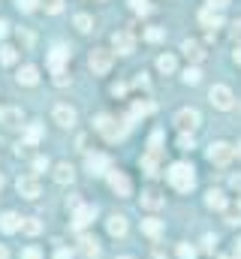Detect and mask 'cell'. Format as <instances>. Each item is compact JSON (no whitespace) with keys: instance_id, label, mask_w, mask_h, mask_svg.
I'll return each instance as SVG.
<instances>
[{"instance_id":"cell-1","label":"cell","mask_w":241,"mask_h":259,"mask_svg":"<svg viewBox=\"0 0 241 259\" xmlns=\"http://www.w3.org/2000/svg\"><path fill=\"white\" fill-rule=\"evenodd\" d=\"M166 178H169V184L178 193H190L196 187V175H193V166L190 163H172L169 172H166Z\"/></svg>"},{"instance_id":"cell-2","label":"cell","mask_w":241,"mask_h":259,"mask_svg":"<svg viewBox=\"0 0 241 259\" xmlns=\"http://www.w3.org/2000/svg\"><path fill=\"white\" fill-rule=\"evenodd\" d=\"M130 118H112V115H100L97 121H94V127H97V133L100 136H106L109 142H118V139H124L127 136V130H130Z\"/></svg>"},{"instance_id":"cell-3","label":"cell","mask_w":241,"mask_h":259,"mask_svg":"<svg viewBox=\"0 0 241 259\" xmlns=\"http://www.w3.org/2000/svg\"><path fill=\"white\" fill-rule=\"evenodd\" d=\"M208 100H211V106L220 109V112H229V109L235 106V97H232V91H229L226 84H214V88L208 91Z\"/></svg>"},{"instance_id":"cell-4","label":"cell","mask_w":241,"mask_h":259,"mask_svg":"<svg viewBox=\"0 0 241 259\" xmlns=\"http://www.w3.org/2000/svg\"><path fill=\"white\" fill-rule=\"evenodd\" d=\"M232 157H235V148H232L229 142H211V148H208V160H211L214 166H226Z\"/></svg>"},{"instance_id":"cell-5","label":"cell","mask_w":241,"mask_h":259,"mask_svg":"<svg viewBox=\"0 0 241 259\" xmlns=\"http://www.w3.org/2000/svg\"><path fill=\"white\" fill-rule=\"evenodd\" d=\"M112 61H115L112 52H106V49H94L88 64H91V72H94V75H106V72L112 69Z\"/></svg>"},{"instance_id":"cell-6","label":"cell","mask_w":241,"mask_h":259,"mask_svg":"<svg viewBox=\"0 0 241 259\" xmlns=\"http://www.w3.org/2000/svg\"><path fill=\"white\" fill-rule=\"evenodd\" d=\"M106 178H109V187H112L118 196H130V193H133V184H130V178H127L124 172L109 169V172H106Z\"/></svg>"},{"instance_id":"cell-7","label":"cell","mask_w":241,"mask_h":259,"mask_svg":"<svg viewBox=\"0 0 241 259\" xmlns=\"http://www.w3.org/2000/svg\"><path fill=\"white\" fill-rule=\"evenodd\" d=\"M199 121H202V118H199V112H196V109H181L178 118H175V124H178L184 133H193V130L199 127Z\"/></svg>"},{"instance_id":"cell-8","label":"cell","mask_w":241,"mask_h":259,"mask_svg":"<svg viewBox=\"0 0 241 259\" xmlns=\"http://www.w3.org/2000/svg\"><path fill=\"white\" fill-rule=\"evenodd\" d=\"M112 169V160L106 154H88V172L91 175H106Z\"/></svg>"},{"instance_id":"cell-9","label":"cell","mask_w":241,"mask_h":259,"mask_svg":"<svg viewBox=\"0 0 241 259\" xmlns=\"http://www.w3.org/2000/svg\"><path fill=\"white\" fill-rule=\"evenodd\" d=\"M94 217H97V208H94V205H78V208L72 211V226H75V229H85Z\"/></svg>"},{"instance_id":"cell-10","label":"cell","mask_w":241,"mask_h":259,"mask_svg":"<svg viewBox=\"0 0 241 259\" xmlns=\"http://www.w3.org/2000/svg\"><path fill=\"white\" fill-rule=\"evenodd\" d=\"M52 118H55V124H60V127H72V124H75V109L60 103V106H55Z\"/></svg>"},{"instance_id":"cell-11","label":"cell","mask_w":241,"mask_h":259,"mask_svg":"<svg viewBox=\"0 0 241 259\" xmlns=\"http://www.w3.org/2000/svg\"><path fill=\"white\" fill-rule=\"evenodd\" d=\"M18 193L24 196V199H36V196H39V181H36V175L18 178Z\"/></svg>"},{"instance_id":"cell-12","label":"cell","mask_w":241,"mask_h":259,"mask_svg":"<svg viewBox=\"0 0 241 259\" xmlns=\"http://www.w3.org/2000/svg\"><path fill=\"white\" fill-rule=\"evenodd\" d=\"M78 253L85 259H97L100 256V244H97V238L94 235H82L78 238Z\"/></svg>"},{"instance_id":"cell-13","label":"cell","mask_w":241,"mask_h":259,"mask_svg":"<svg viewBox=\"0 0 241 259\" xmlns=\"http://www.w3.org/2000/svg\"><path fill=\"white\" fill-rule=\"evenodd\" d=\"M112 46H115V52H118V55H130V52H133V46H136V42H133V33L118 30V33L112 36Z\"/></svg>"},{"instance_id":"cell-14","label":"cell","mask_w":241,"mask_h":259,"mask_svg":"<svg viewBox=\"0 0 241 259\" xmlns=\"http://www.w3.org/2000/svg\"><path fill=\"white\" fill-rule=\"evenodd\" d=\"M15 78H18V84H24V88H33V84L39 81V69L27 64V66H21V69H18V75H15Z\"/></svg>"},{"instance_id":"cell-15","label":"cell","mask_w":241,"mask_h":259,"mask_svg":"<svg viewBox=\"0 0 241 259\" xmlns=\"http://www.w3.org/2000/svg\"><path fill=\"white\" fill-rule=\"evenodd\" d=\"M66 58H69V49H66V46H55V49L49 52V66L58 72V69H63V61H66Z\"/></svg>"},{"instance_id":"cell-16","label":"cell","mask_w":241,"mask_h":259,"mask_svg":"<svg viewBox=\"0 0 241 259\" xmlns=\"http://www.w3.org/2000/svg\"><path fill=\"white\" fill-rule=\"evenodd\" d=\"M151 112H154V103H148V100H145V103L136 100V103L130 106V115H127V118H130V121H139V118H145V115H151Z\"/></svg>"},{"instance_id":"cell-17","label":"cell","mask_w":241,"mask_h":259,"mask_svg":"<svg viewBox=\"0 0 241 259\" xmlns=\"http://www.w3.org/2000/svg\"><path fill=\"white\" fill-rule=\"evenodd\" d=\"M199 21H202L205 27H220V24H223V15H220L217 9H211V6H208V9H202V12H199Z\"/></svg>"},{"instance_id":"cell-18","label":"cell","mask_w":241,"mask_h":259,"mask_svg":"<svg viewBox=\"0 0 241 259\" xmlns=\"http://www.w3.org/2000/svg\"><path fill=\"white\" fill-rule=\"evenodd\" d=\"M181 52H184L190 61H202V58H205V52H202V46H199L196 39H184V42H181Z\"/></svg>"},{"instance_id":"cell-19","label":"cell","mask_w":241,"mask_h":259,"mask_svg":"<svg viewBox=\"0 0 241 259\" xmlns=\"http://www.w3.org/2000/svg\"><path fill=\"white\" fill-rule=\"evenodd\" d=\"M0 229H3V232H15V229H21V217H18L15 211L0 214Z\"/></svg>"},{"instance_id":"cell-20","label":"cell","mask_w":241,"mask_h":259,"mask_svg":"<svg viewBox=\"0 0 241 259\" xmlns=\"http://www.w3.org/2000/svg\"><path fill=\"white\" fill-rule=\"evenodd\" d=\"M205 205H208L211 211H223V208H226V196H223V190H208V193H205Z\"/></svg>"},{"instance_id":"cell-21","label":"cell","mask_w":241,"mask_h":259,"mask_svg":"<svg viewBox=\"0 0 241 259\" xmlns=\"http://www.w3.org/2000/svg\"><path fill=\"white\" fill-rule=\"evenodd\" d=\"M72 178H75V169L69 163H58L55 166V181L58 184H72Z\"/></svg>"},{"instance_id":"cell-22","label":"cell","mask_w":241,"mask_h":259,"mask_svg":"<svg viewBox=\"0 0 241 259\" xmlns=\"http://www.w3.org/2000/svg\"><path fill=\"white\" fill-rule=\"evenodd\" d=\"M109 235H115V238H124L127 235V217H120V214H112L109 217Z\"/></svg>"},{"instance_id":"cell-23","label":"cell","mask_w":241,"mask_h":259,"mask_svg":"<svg viewBox=\"0 0 241 259\" xmlns=\"http://www.w3.org/2000/svg\"><path fill=\"white\" fill-rule=\"evenodd\" d=\"M0 124L3 127H18L21 124V109H0Z\"/></svg>"},{"instance_id":"cell-24","label":"cell","mask_w":241,"mask_h":259,"mask_svg":"<svg viewBox=\"0 0 241 259\" xmlns=\"http://www.w3.org/2000/svg\"><path fill=\"white\" fill-rule=\"evenodd\" d=\"M142 172L145 175H157L160 172V154H145L142 157Z\"/></svg>"},{"instance_id":"cell-25","label":"cell","mask_w":241,"mask_h":259,"mask_svg":"<svg viewBox=\"0 0 241 259\" xmlns=\"http://www.w3.org/2000/svg\"><path fill=\"white\" fill-rule=\"evenodd\" d=\"M163 205V196L157 193V190H145L142 193V208H148V211H157Z\"/></svg>"},{"instance_id":"cell-26","label":"cell","mask_w":241,"mask_h":259,"mask_svg":"<svg viewBox=\"0 0 241 259\" xmlns=\"http://www.w3.org/2000/svg\"><path fill=\"white\" fill-rule=\"evenodd\" d=\"M142 232H145L148 238H160L163 223H160V220H154V217H148V220H142Z\"/></svg>"},{"instance_id":"cell-27","label":"cell","mask_w":241,"mask_h":259,"mask_svg":"<svg viewBox=\"0 0 241 259\" xmlns=\"http://www.w3.org/2000/svg\"><path fill=\"white\" fill-rule=\"evenodd\" d=\"M21 232H27V235H39V232H43V223H39L36 217H24V220H21Z\"/></svg>"},{"instance_id":"cell-28","label":"cell","mask_w":241,"mask_h":259,"mask_svg":"<svg viewBox=\"0 0 241 259\" xmlns=\"http://www.w3.org/2000/svg\"><path fill=\"white\" fill-rule=\"evenodd\" d=\"M39 139H43V127H39V124H30L27 133H24V145H30V148H33Z\"/></svg>"},{"instance_id":"cell-29","label":"cell","mask_w":241,"mask_h":259,"mask_svg":"<svg viewBox=\"0 0 241 259\" xmlns=\"http://www.w3.org/2000/svg\"><path fill=\"white\" fill-rule=\"evenodd\" d=\"M175 58H172V55H160V58H157V69H160V72H166V75H169V72H175Z\"/></svg>"},{"instance_id":"cell-30","label":"cell","mask_w":241,"mask_h":259,"mask_svg":"<svg viewBox=\"0 0 241 259\" xmlns=\"http://www.w3.org/2000/svg\"><path fill=\"white\" fill-rule=\"evenodd\" d=\"M175 253H178V259H196V247H190L187 241H181L178 247H175Z\"/></svg>"},{"instance_id":"cell-31","label":"cell","mask_w":241,"mask_h":259,"mask_svg":"<svg viewBox=\"0 0 241 259\" xmlns=\"http://www.w3.org/2000/svg\"><path fill=\"white\" fill-rule=\"evenodd\" d=\"M184 81H187V84H199V81H202V72H199L196 66H187V69H184Z\"/></svg>"},{"instance_id":"cell-32","label":"cell","mask_w":241,"mask_h":259,"mask_svg":"<svg viewBox=\"0 0 241 259\" xmlns=\"http://www.w3.org/2000/svg\"><path fill=\"white\" fill-rule=\"evenodd\" d=\"M91 24H94V21H91V15H85V12H78V15H75V27H78L82 33H88V30H91Z\"/></svg>"},{"instance_id":"cell-33","label":"cell","mask_w":241,"mask_h":259,"mask_svg":"<svg viewBox=\"0 0 241 259\" xmlns=\"http://www.w3.org/2000/svg\"><path fill=\"white\" fill-rule=\"evenodd\" d=\"M160 145H163V133H160V130H154V133H151V142H148L151 154H160Z\"/></svg>"},{"instance_id":"cell-34","label":"cell","mask_w":241,"mask_h":259,"mask_svg":"<svg viewBox=\"0 0 241 259\" xmlns=\"http://www.w3.org/2000/svg\"><path fill=\"white\" fill-rule=\"evenodd\" d=\"M130 6H133L136 15H148V12H151V3H148V0H130Z\"/></svg>"},{"instance_id":"cell-35","label":"cell","mask_w":241,"mask_h":259,"mask_svg":"<svg viewBox=\"0 0 241 259\" xmlns=\"http://www.w3.org/2000/svg\"><path fill=\"white\" fill-rule=\"evenodd\" d=\"M163 36H166V30H160V27H148V30H145V39H148V42H160Z\"/></svg>"},{"instance_id":"cell-36","label":"cell","mask_w":241,"mask_h":259,"mask_svg":"<svg viewBox=\"0 0 241 259\" xmlns=\"http://www.w3.org/2000/svg\"><path fill=\"white\" fill-rule=\"evenodd\" d=\"M0 61H3V64H15V49H12V46H3V49H0Z\"/></svg>"},{"instance_id":"cell-37","label":"cell","mask_w":241,"mask_h":259,"mask_svg":"<svg viewBox=\"0 0 241 259\" xmlns=\"http://www.w3.org/2000/svg\"><path fill=\"white\" fill-rule=\"evenodd\" d=\"M36 3H43L46 12H60L63 9V0H36Z\"/></svg>"},{"instance_id":"cell-38","label":"cell","mask_w":241,"mask_h":259,"mask_svg":"<svg viewBox=\"0 0 241 259\" xmlns=\"http://www.w3.org/2000/svg\"><path fill=\"white\" fill-rule=\"evenodd\" d=\"M178 148H181V151H190V148H193V136L181 133V136H178Z\"/></svg>"},{"instance_id":"cell-39","label":"cell","mask_w":241,"mask_h":259,"mask_svg":"<svg viewBox=\"0 0 241 259\" xmlns=\"http://www.w3.org/2000/svg\"><path fill=\"white\" fill-rule=\"evenodd\" d=\"M15 6H18L21 12H33V9H36V0H15Z\"/></svg>"},{"instance_id":"cell-40","label":"cell","mask_w":241,"mask_h":259,"mask_svg":"<svg viewBox=\"0 0 241 259\" xmlns=\"http://www.w3.org/2000/svg\"><path fill=\"white\" fill-rule=\"evenodd\" d=\"M21 259H43V253H39V247H24Z\"/></svg>"},{"instance_id":"cell-41","label":"cell","mask_w":241,"mask_h":259,"mask_svg":"<svg viewBox=\"0 0 241 259\" xmlns=\"http://www.w3.org/2000/svg\"><path fill=\"white\" fill-rule=\"evenodd\" d=\"M55 84H60V88H63V84H69V75H66V69H58V72H55Z\"/></svg>"},{"instance_id":"cell-42","label":"cell","mask_w":241,"mask_h":259,"mask_svg":"<svg viewBox=\"0 0 241 259\" xmlns=\"http://www.w3.org/2000/svg\"><path fill=\"white\" fill-rule=\"evenodd\" d=\"M43 169H49V163H46V157H36L33 160V172H43Z\"/></svg>"},{"instance_id":"cell-43","label":"cell","mask_w":241,"mask_h":259,"mask_svg":"<svg viewBox=\"0 0 241 259\" xmlns=\"http://www.w3.org/2000/svg\"><path fill=\"white\" fill-rule=\"evenodd\" d=\"M232 39H235V42L241 39V21H232Z\"/></svg>"},{"instance_id":"cell-44","label":"cell","mask_w":241,"mask_h":259,"mask_svg":"<svg viewBox=\"0 0 241 259\" xmlns=\"http://www.w3.org/2000/svg\"><path fill=\"white\" fill-rule=\"evenodd\" d=\"M208 6L211 9H223V6H229V0H208Z\"/></svg>"},{"instance_id":"cell-45","label":"cell","mask_w":241,"mask_h":259,"mask_svg":"<svg viewBox=\"0 0 241 259\" xmlns=\"http://www.w3.org/2000/svg\"><path fill=\"white\" fill-rule=\"evenodd\" d=\"M226 223H229V226H238V223H241V211H238V214H229V217H226Z\"/></svg>"},{"instance_id":"cell-46","label":"cell","mask_w":241,"mask_h":259,"mask_svg":"<svg viewBox=\"0 0 241 259\" xmlns=\"http://www.w3.org/2000/svg\"><path fill=\"white\" fill-rule=\"evenodd\" d=\"M18 36H21V42H24V46H30V42H33V36H30L27 30H18Z\"/></svg>"},{"instance_id":"cell-47","label":"cell","mask_w":241,"mask_h":259,"mask_svg":"<svg viewBox=\"0 0 241 259\" xmlns=\"http://www.w3.org/2000/svg\"><path fill=\"white\" fill-rule=\"evenodd\" d=\"M214 244H217V238L214 235H205V250H214Z\"/></svg>"},{"instance_id":"cell-48","label":"cell","mask_w":241,"mask_h":259,"mask_svg":"<svg viewBox=\"0 0 241 259\" xmlns=\"http://www.w3.org/2000/svg\"><path fill=\"white\" fill-rule=\"evenodd\" d=\"M124 91H127V84H120V81H118V84H112V94H115V97H120Z\"/></svg>"},{"instance_id":"cell-49","label":"cell","mask_w":241,"mask_h":259,"mask_svg":"<svg viewBox=\"0 0 241 259\" xmlns=\"http://www.w3.org/2000/svg\"><path fill=\"white\" fill-rule=\"evenodd\" d=\"M6 33H9V21H3V18H0V39H3Z\"/></svg>"},{"instance_id":"cell-50","label":"cell","mask_w":241,"mask_h":259,"mask_svg":"<svg viewBox=\"0 0 241 259\" xmlns=\"http://www.w3.org/2000/svg\"><path fill=\"white\" fill-rule=\"evenodd\" d=\"M136 84H139V88H148V78H145V72H139V78H136Z\"/></svg>"},{"instance_id":"cell-51","label":"cell","mask_w":241,"mask_h":259,"mask_svg":"<svg viewBox=\"0 0 241 259\" xmlns=\"http://www.w3.org/2000/svg\"><path fill=\"white\" fill-rule=\"evenodd\" d=\"M55 259H72V253H69V250H58V253H55Z\"/></svg>"},{"instance_id":"cell-52","label":"cell","mask_w":241,"mask_h":259,"mask_svg":"<svg viewBox=\"0 0 241 259\" xmlns=\"http://www.w3.org/2000/svg\"><path fill=\"white\" fill-rule=\"evenodd\" d=\"M0 259H9V250H6L3 244H0Z\"/></svg>"},{"instance_id":"cell-53","label":"cell","mask_w":241,"mask_h":259,"mask_svg":"<svg viewBox=\"0 0 241 259\" xmlns=\"http://www.w3.org/2000/svg\"><path fill=\"white\" fill-rule=\"evenodd\" d=\"M232 187H235V190H241V178H238V175L232 178Z\"/></svg>"},{"instance_id":"cell-54","label":"cell","mask_w":241,"mask_h":259,"mask_svg":"<svg viewBox=\"0 0 241 259\" xmlns=\"http://www.w3.org/2000/svg\"><path fill=\"white\" fill-rule=\"evenodd\" d=\"M235 64L241 66V46H238V49H235Z\"/></svg>"},{"instance_id":"cell-55","label":"cell","mask_w":241,"mask_h":259,"mask_svg":"<svg viewBox=\"0 0 241 259\" xmlns=\"http://www.w3.org/2000/svg\"><path fill=\"white\" fill-rule=\"evenodd\" d=\"M235 253H238V256H241V238H238V244H235Z\"/></svg>"},{"instance_id":"cell-56","label":"cell","mask_w":241,"mask_h":259,"mask_svg":"<svg viewBox=\"0 0 241 259\" xmlns=\"http://www.w3.org/2000/svg\"><path fill=\"white\" fill-rule=\"evenodd\" d=\"M238 211H241V196H238Z\"/></svg>"},{"instance_id":"cell-57","label":"cell","mask_w":241,"mask_h":259,"mask_svg":"<svg viewBox=\"0 0 241 259\" xmlns=\"http://www.w3.org/2000/svg\"><path fill=\"white\" fill-rule=\"evenodd\" d=\"M223 259H232V256H223ZM235 259H241V256H235Z\"/></svg>"},{"instance_id":"cell-58","label":"cell","mask_w":241,"mask_h":259,"mask_svg":"<svg viewBox=\"0 0 241 259\" xmlns=\"http://www.w3.org/2000/svg\"><path fill=\"white\" fill-rule=\"evenodd\" d=\"M0 187H3V175H0Z\"/></svg>"},{"instance_id":"cell-59","label":"cell","mask_w":241,"mask_h":259,"mask_svg":"<svg viewBox=\"0 0 241 259\" xmlns=\"http://www.w3.org/2000/svg\"><path fill=\"white\" fill-rule=\"evenodd\" d=\"M238 157H241V145H238Z\"/></svg>"},{"instance_id":"cell-60","label":"cell","mask_w":241,"mask_h":259,"mask_svg":"<svg viewBox=\"0 0 241 259\" xmlns=\"http://www.w3.org/2000/svg\"><path fill=\"white\" fill-rule=\"evenodd\" d=\"M120 259H133V256H120Z\"/></svg>"}]
</instances>
